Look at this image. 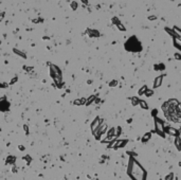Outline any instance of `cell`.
I'll return each instance as SVG.
<instances>
[{
	"label": "cell",
	"mask_w": 181,
	"mask_h": 180,
	"mask_svg": "<svg viewBox=\"0 0 181 180\" xmlns=\"http://www.w3.org/2000/svg\"><path fill=\"white\" fill-rule=\"evenodd\" d=\"M148 19H149V20H154V19H156V17L155 16H150V17H148Z\"/></svg>",
	"instance_id": "f1b7e54d"
},
{
	"label": "cell",
	"mask_w": 181,
	"mask_h": 180,
	"mask_svg": "<svg viewBox=\"0 0 181 180\" xmlns=\"http://www.w3.org/2000/svg\"><path fill=\"white\" fill-rule=\"evenodd\" d=\"M163 77H164V75H159L158 77L155 78V81H154V88H159L162 85Z\"/></svg>",
	"instance_id": "ba28073f"
},
{
	"label": "cell",
	"mask_w": 181,
	"mask_h": 180,
	"mask_svg": "<svg viewBox=\"0 0 181 180\" xmlns=\"http://www.w3.org/2000/svg\"><path fill=\"white\" fill-rule=\"evenodd\" d=\"M50 75L52 76L53 81L55 82V84L58 87H62L63 84V75H62V71L60 69L55 65H50Z\"/></svg>",
	"instance_id": "7a4b0ae2"
},
{
	"label": "cell",
	"mask_w": 181,
	"mask_h": 180,
	"mask_svg": "<svg viewBox=\"0 0 181 180\" xmlns=\"http://www.w3.org/2000/svg\"><path fill=\"white\" fill-rule=\"evenodd\" d=\"M125 48H126V50L131 51V52H139V51L142 50L141 44L137 40L134 36L127 40V43L125 44Z\"/></svg>",
	"instance_id": "3957f363"
},
{
	"label": "cell",
	"mask_w": 181,
	"mask_h": 180,
	"mask_svg": "<svg viewBox=\"0 0 181 180\" xmlns=\"http://www.w3.org/2000/svg\"><path fill=\"white\" fill-rule=\"evenodd\" d=\"M14 52H15V53L17 54V55L21 56V57H23V58H26V57H27V56H26V54L22 53V52H21V51H19L18 49H14Z\"/></svg>",
	"instance_id": "ac0fdd59"
},
{
	"label": "cell",
	"mask_w": 181,
	"mask_h": 180,
	"mask_svg": "<svg viewBox=\"0 0 181 180\" xmlns=\"http://www.w3.org/2000/svg\"><path fill=\"white\" fill-rule=\"evenodd\" d=\"M87 33L89 34L90 37H99L100 36V33L97 31H95V30H90V29H88Z\"/></svg>",
	"instance_id": "30bf717a"
},
{
	"label": "cell",
	"mask_w": 181,
	"mask_h": 180,
	"mask_svg": "<svg viewBox=\"0 0 181 180\" xmlns=\"http://www.w3.org/2000/svg\"><path fill=\"white\" fill-rule=\"evenodd\" d=\"M71 6H72L73 10H76V9H77V3H76L75 1H73L72 3H71Z\"/></svg>",
	"instance_id": "484cf974"
},
{
	"label": "cell",
	"mask_w": 181,
	"mask_h": 180,
	"mask_svg": "<svg viewBox=\"0 0 181 180\" xmlns=\"http://www.w3.org/2000/svg\"><path fill=\"white\" fill-rule=\"evenodd\" d=\"M175 58H176L177 60H181V54L176 53V54H175Z\"/></svg>",
	"instance_id": "4316f807"
},
{
	"label": "cell",
	"mask_w": 181,
	"mask_h": 180,
	"mask_svg": "<svg viewBox=\"0 0 181 180\" xmlns=\"http://www.w3.org/2000/svg\"><path fill=\"white\" fill-rule=\"evenodd\" d=\"M179 131H180V134H181V128H180V129H179Z\"/></svg>",
	"instance_id": "4dcf8cb0"
},
{
	"label": "cell",
	"mask_w": 181,
	"mask_h": 180,
	"mask_svg": "<svg viewBox=\"0 0 181 180\" xmlns=\"http://www.w3.org/2000/svg\"><path fill=\"white\" fill-rule=\"evenodd\" d=\"M131 100V104H133V106H137L139 104V102H140V100H139L137 97H133V98H130Z\"/></svg>",
	"instance_id": "2e32d148"
},
{
	"label": "cell",
	"mask_w": 181,
	"mask_h": 180,
	"mask_svg": "<svg viewBox=\"0 0 181 180\" xmlns=\"http://www.w3.org/2000/svg\"><path fill=\"white\" fill-rule=\"evenodd\" d=\"M146 90H147V86H143V87H142L141 89H139V90H138V94H139V95L144 94Z\"/></svg>",
	"instance_id": "e0dca14e"
},
{
	"label": "cell",
	"mask_w": 181,
	"mask_h": 180,
	"mask_svg": "<svg viewBox=\"0 0 181 180\" xmlns=\"http://www.w3.org/2000/svg\"><path fill=\"white\" fill-rule=\"evenodd\" d=\"M157 113H158V110L157 109H154L153 112H151V115H153V117L155 118V115H157Z\"/></svg>",
	"instance_id": "83f0119b"
},
{
	"label": "cell",
	"mask_w": 181,
	"mask_h": 180,
	"mask_svg": "<svg viewBox=\"0 0 181 180\" xmlns=\"http://www.w3.org/2000/svg\"><path fill=\"white\" fill-rule=\"evenodd\" d=\"M95 98H96V97H95V95H91V97H90L89 98H88V100L86 101V105H90V104H91V103L92 102H93V101L95 100Z\"/></svg>",
	"instance_id": "d6986e66"
},
{
	"label": "cell",
	"mask_w": 181,
	"mask_h": 180,
	"mask_svg": "<svg viewBox=\"0 0 181 180\" xmlns=\"http://www.w3.org/2000/svg\"><path fill=\"white\" fill-rule=\"evenodd\" d=\"M106 130H107V125L106 124H102L101 126H100L99 129H97V131L95 132V135H94L95 139H100V138H101V136L104 135Z\"/></svg>",
	"instance_id": "52a82bcc"
},
{
	"label": "cell",
	"mask_w": 181,
	"mask_h": 180,
	"mask_svg": "<svg viewBox=\"0 0 181 180\" xmlns=\"http://www.w3.org/2000/svg\"><path fill=\"white\" fill-rule=\"evenodd\" d=\"M113 136H117L116 135V128H110V129H109V131H108V134H107V139L111 140Z\"/></svg>",
	"instance_id": "7c38bea8"
},
{
	"label": "cell",
	"mask_w": 181,
	"mask_h": 180,
	"mask_svg": "<svg viewBox=\"0 0 181 180\" xmlns=\"http://www.w3.org/2000/svg\"><path fill=\"white\" fill-rule=\"evenodd\" d=\"M101 125H102V120L100 119L99 117H96L93 120V122L91 123V131H92V134L95 135V132L97 131V129L100 128Z\"/></svg>",
	"instance_id": "5b68a950"
},
{
	"label": "cell",
	"mask_w": 181,
	"mask_h": 180,
	"mask_svg": "<svg viewBox=\"0 0 181 180\" xmlns=\"http://www.w3.org/2000/svg\"><path fill=\"white\" fill-rule=\"evenodd\" d=\"M117 27H118V28H119V30H121V31H125V28H124V26H123V24H121V23H120V22H118V23H117Z\"/></svg>",
	"instance_id": "d4e9b609"
},
{
	"label": "cell",
	"mask_w": 181,
	"mask_h": 180,
	"mask_svg": "<svg viewBox=\"0 0 181 180\" xmlns=\"http://www.w3.org/2000/svg\"><path fill=\"white\" fill-rule=\"evenodd\" d=\"M175 145H176V147H177V149L179 150V152H181V139H180V137H176Z\"/></svg>",
	"instance_id": "4fadbf2b"
},
{
	"label": "cell",
	"mask_w": 181,
	"mask_h": 180,
	"mask_svg": "<svg viewBox=\"0 0 181 180\" xmlns=\"http://www.w3.org/2000/svg\"><path fill=\"white\" fill-rule=\"evenodd\" d=\"M164 131H165V134H167V135H170V136H174V137H179V135H180L179 130L175 129V128H173V127H170V126L165 127L164 128Z\"/></svg>",
	"instance_id": "8992f818"
},
{
	"label": "cell",
	"mask_w": 181,
	"mask_h": 180,
	"mask_svg": "<svg viewBox=\"0 0 181 180\" xmlns=\"http://www.w3.org/2000/svg\"><path fill=\"white\" fill-rule=\"evenodd\" d=\"M165 67L164 65H162V64H160V65H155V70H163Z\"/></svg>",
	"instance_id": "44dd1931"
},
{
	"label": "cell",
	"mask_w": 181,
	"mask_h": 180,
	"mask_svg": "<svg viewBox=\"0 0 181 180\" xmlns=\"http://www.w3.org/2000/svg\"><path fill=\"white\" fill-rule=\"evenodd\" d=\"M139 105L141 106V108L142 109H148V105H147V103L145 102V101H143V100H140V102H139Z\"/></svg>",
	"instance_id": "5bb4252c"
},
{
	"label": "cell",
	"mask_w": 181,
	"mask_h": 180,
	"mask_svg": "<svg viewBox=\"0 0 181 180\" xmlns=\"http://www.w3.org/2000/svg\"><path fill=\"white\" fill-rule=\"evenodd\" d=\"M150 138H151V132H146V134H144L143 136V138H142V143H146V142H148L150 140Z\"/></svg>",
	"instance_id": "8fae6325"
},
{
	"label": "cell",
	"mask_w": 181,
	"mask_h": 180,
	"mask_svg": "<svg viewBox=\"0 0 181 180\" xmlns=\"http://www.w3.org/2000/svg\"><path fill=\"white\" fill-rule=\"evenodd\" d=\"M86 98H80V100H75L74 101V104L75 105H83V104H86Z\"/></svg>",
	"instance_id": "9a60e30c"
},
{
	"label": "cell",
	"mask_w": 181,
	"mask_h": 180,
	"mask_svg": "<svg viewBox=\"0 0 181 180\" xmlns=\"http://www.w3.org/2000/svg\"><path fill=\"white\" fill-rule=\"evenodd\" d=\"M82 1H83V2H84V3H85V4H87V3H88V0H82Z\"/></svg>",
	"instance_id": "f546056e"
},
{
	"label": "cell",
	"mask_w": 181,
	"mask_h": 180,
	"mask_svg": "<svg viewBox=\"0 0 181 180\" xmlns=\"http://www.w3.org/2000/svg\"><path fill=\"white\" fill-rule=\"evenodd\" d=\"M174 179V174L173 173H170L168 175L165 176V180H173Z\"/></svg>",
	"instance_id": "cb8c5ba5"
},
{
	"label": "cell",
	"mask_w": 181,
	"mask_h": 180,
	"mask_svg": "<svg viewBox=\"0 0 181 180\" xmlns=\"http://www.w3.org/2000/svg\"><path fill=\"white\" fill-rule=\"evenodd\" d=\"M127 140H123V141H118L116 144V146H114V149H119L121 148V147H124L125 146V144H127Z\"/></svg>",
	"instance_id": "9c48e42d"
},
{
	"label": "cell",
	"mask_w": 181,
	"mask_h": 180,
	"mask_svg": "<svg viewBox=\"0 0 181 180\" xmlns=\"http://www.w3.org/2000/svg\"><path fill=\"white\" fill-rule=\"evenodd\" d=\"M127 174L133 180H146V177H147V173H146L145 169L133 156H130L129 158Z\"/></svg>",
	"instance_id": "6da1fadb"
},
{
	"label": "cell",
	"mask_w": 181,
	"mask_h": 180,
	"mask_svg": "<svg viewBox=\"0 0 181 180\" xmlns=\"http://www.w3.org/2000/svg\"><path fill=\"white\" fill-rule=\"evenodd\" d=\"M117 85H118V81L117 80H113V81H111V82L109 83V87H116Z\"/></svg>",
	"instance_id": "603a6c76"
},
{
	"label": "cell",
	"mask_w": 181,
	"mask_h": 180,
	"mask_svg": "<svg viewBox=\"0 0 181 180\" xmlns=\"http://www.w3.org/2000/svg\"><path fill=\"white\" fill-rule=\"evenodd\" d=\"M153 94H154V91H153V90H150V89H147V90L145 91V93H144V95H145V97H147V98L151 97Z\"/></svg>",
	"instance_id": "ffe728a7"
},
{
	"label": "cell",
	"mask_w": 181,
	"mask_h": 180,
	"mask_svg": "<svg viewBox=\"0 0 181 180\" xmlns=\"http://www.w3.org/2000/svg\"><path fill=\"white\" fill-rule=\"evenodd\" d=\"M155 131L158 134L161 138H165V131H164V122L159 118H155Z\"/></svg>",
	"instance_id": "277c9868"
},
{
	"label": "cell",
	"mask_w": 181,
	"mask_h": 180,
	"mask_svg": "<svg viewBox=\"0 0 181 180\" xmlns=\"http://www.w3.org/2000/svg\"><path fill=\"white\" fill-rule=\"evenodd\" d=\"M14 161H15V157H13V156H10L8 159H6V163H13Z\"/></svg>",
	"instance_id": "7402d4cb"
}]
</instances>
